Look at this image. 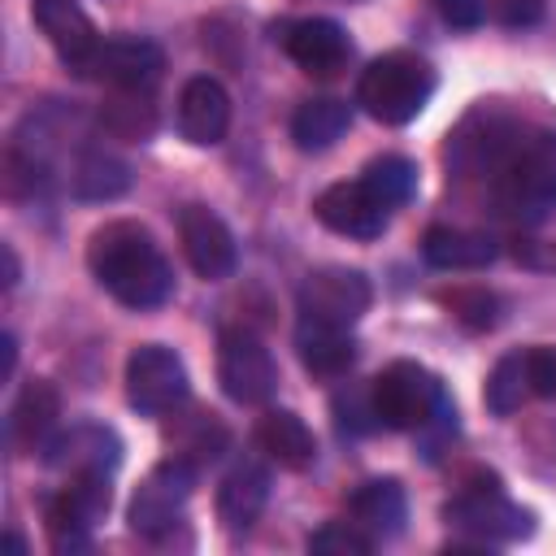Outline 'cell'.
<instances>
[{"mask_svg":"<svg viewBox=\"0 0 556 556\" xmlns=\"http://www.w3.org/2000/svg\"><path fill=\"white\" fill-rule=\"evenodd\" d=\"M443 400V382L417 361H395L369 382V404L387 430H426Z\"/></svg>","mask_w":556,"mask_h":556,"instance_id":"277c9868","label":"cell"},{"mask_svg":"<svg viewBox=\"0 0 556 556\" xmlns=\"http://www.w3.org/2000/svg\"><path fill=\"white\" fill-rule=\"evenodd\" d=\"M178 130L187 143H200V148H213L226 139L230 130V96L217 78L208 74H195L182 83L178 91Z\"/></svg>","mask_w":556,"mask_h":556,"instance_id":"2e32d148","label":"cell"},{"mask_svg":"<svg viewBox=\"0 0 556 556\" xmlns=\"http://www.w3.org/2000/svg\"><path fill=\"white\" fill-rule=\"evenodd\" d=\"M361 178H365L391 208H400V204L413 200V191H417V165H413L408 156H378V161L365 165Z\"/></svg>","mask_w":556,"mask_h":556,"instance_id":"4316f807","label":"cell"},{"mask_svg":"<svg viewBox=\"0 0 556 556\" xmlns=\"http://www.w3.org/2000/svg\"><path fill=\"white\" fill-rule=\"evenodd\" d=\"M526 369H530V391L543 400H556V348H530Z\"/></svg>","mask_w":556,"mask_h":556,"instance_id":"4dcf8cb0","label":"cell"},{"mask_svg":"<svg viewBox=\"0 0 556 556\" xmlns=\"http://www.w3.org/2000/svg\"><path fill=\"white\" fill-rule=\"evenodd\" d=\"M491 9H495V17L504 26H530V22L543 17L547 0H491Z\"/></svg>","mask_w":556,"mask_h":556,"instance_id":"836d02e7","label":"cell"},{"mask_svg":"<svg viewBox=\"0 0 556 556\" xmlns=\"http://www.w3.org/2000/svg\"><path fill=\"white\" fill-rule=\"evenodd\" d=\"M295 352L304 361L308 374L317 378H339L352 369L356 361V339L348 334V326H330V321H313V317H300L295 326Z\"/></svg>","mask_w":556,"mask_h":556,"instance_id":"ac0fdd59","label":"cell"},{"mask_svg":"<svg viewBox=\"0 0 556 556\" xmlns=\"http://www.w3.org/2000/svg\"><path fill=\"white\" fill-rule=\"evenodd\" d=\"M13 365H17V339H13V334H4V378L13 374Z\"/></svg>","mask_w":556,"mask_h":556,"instance_id":"d590c367","label":"cell"},{"mask_svg":"<svg viewBox=\"0 0 556 556\" xmlns=\"http://www.w3.org/2000/svg\"><path fill=\"white\" fill-rule=\"evenodd\" d=\"M130 187V165L104 148H87L70 169V191L78 200H117Z\"/></svg>","mask_w":556,"mask_h":556,"instance_id":"d4e9b609","label":"cell"},{"mask_svg":"<svg viewBox=\"0 0 556 556\" xmlns=\"http://www.w3.org/2000/svg\"><path fill=\"white\" fill-rule=\"evenodd\" d=\"M430 96H434V70L413 52H387L369 61L356 83V104L387 126L413 122Z\"/></svg>","mask_w":556,"mask_h":556,"instance_id":"3957f363","label":"cell"},{"mask_svg":"<svg viewBox=\"0 0 556 556\" xmlns=\"http://www.w3.org/2000/svg\"><path fill=\"white\" fill-rule=\"evenodd\" d=\"M513 256L530 269H543V274H556V239H517Z\"/></svg>","mask_w":556,"mask_h":556,"instance_id":"d6a6232c","label":"cell"},{"mask_svg":"<svg viewBox=\"0 0 556 556\" xmlns=\"http://www.w3.org/2000/svg\"><path fill=\"white\" fill-rule=\"evenodd\" d=\"M443 517H447L452 526L469 530L478 543H513V539H526V534L534 530L530 513L517 508L495 482H491V486H469V491H460V495L443 508Z\"/></svg>","mask_w":556,"mask_h":556,"instance_id":"30bf717a","label":"cell"},{"mask_svg":"<svg viewBox=\"0 0 556 556\" xmlns=\"http://www.w3.org/2000/svg\"><path fill=\"white\" fill-rule=\"evenodd\" d=\"M308 552H317V556H369L374 534H365L356 521H326L321 530L308 534Z\"/></svg>","mask_w":556,"mask_h":556,"instance_id":"f1b7e54d","label":"cell"},{"mask_svg":"<svg viewBox=\"0 0 556 556\" xmlns=\"http://www.w3.org/2000/svg\"><path fill=\"white\" fill-rule=\"evenodd\" d=\"M495 200L517 222H539L556 204V130H521L495 152Z\"/></svg>","mask_w":556,"mask_h":556,"instance_id":"7a4b0ae2","label":"cell"},{"mask_svg":"<svg viewBox=\"0 0 556 556\" xmlns=\"http://www.w3.org/2000/svg\"><path fill=\"white\" fill-rule=\"evenodd\" d=\"M126 400L143 417H165L187 400V365L165 343H143L126 361Z\"/></svg>","mask_w":556,"mask_h":556,"instance_id":"5b68a950","label":"cell"},{"mask_svg":"<svg viewBox=\"0 0 556 556\" xmlns=\"http://www.w3.org/2000/svg\"><path fill=\"white\" fill-rule=\"evenodd\" d=\"M348 126H352V109H348L343 100H330V96L304 100V104L291 113V139H295V148H304V152L330 148Z\"/></svg>","mask_w":556,"mask_h":556,"instance_id":"cb8c5ba5","label":"cell"},{"mask_svg":"<svg viewBox=\"0 0 556 556\" xmlns=\"http://www.w3.org/2000/svg\"><path fill=\"white\" fill-rule=\"evenodd\" d=\"M282 48H287V56H291L304 74H321V78L339 74V70L348 65V56H352L348 30H343L339 22H330V17H304V22H295V26L287 30Z\"/></svg>","mask_w":556,"mask_h":556,"instance_id":"e0dca14e","label":"cell"},{"mask_svg":"<svg viewBox=\"0 0 556 556\" xmlns=\"http://www.w3.org/2000/svg\"><path fill=\"white\" fill-rule=\"evenodd\" d=\"M495 239L478 230H456V226H430L421 239V256L434 269H482L495 261Z\"/></svg>","mask_w":556,"mask_h":556,"instance_id":"7402d4cb","label":"cell"},{"mask_svg":"<svg viewBox=\"0 0 556 556\" xmlns=\"http://www.w3.org/2000/svg\"><path fill=\"white\" fill-rule=\"evenodd\" d=\"M56 417H61L56 387L43 382V378H30V382L17 391L13 408H9V439H13V447H35V443H43L48 430L56 426Z\"/></svg>","mask_w":556,"mask_h":556,"instance_id":"603a6c76","label":"cell"},{"mask_svg":"<svg viewBox=\"0 0 556 556\" xmlns=\"http://www.w3.org/2000/svg\"><path fill=\"white\" fill-rule=\"evenodd\" d=\"M109 473H70V482L48 500L43 521L56 547H83L91 526L109 513Z\"/></svg>","mask_w":556,"mask_h":556,"instance_id":"9c48e42d","label":"cell"},{"mask_svg":"<svg viewBox=\"0 0 556 556\" xmlns=\"http://www.w3.org/2000/svg\"><path fill=\"white\" fill-rule=\"evenodd\" d=\"M434 9L447 26H460V30H473L486 17V0H434Z\"/></svg>","mask_w":556,"mask_h":556,"instance_id":"1f68e13d","label":"cell"},{"mask_svg":"<svg viewBox=\"0 0 556 556\" xmlns=\"http://www.w3.org/2000/svg\"><path fill=\"white\" fill-rule=\"evenodd\" d=\"M374 300V287L361 269H343V265H326V269H313L304 282H300V317H313V321H330V326H356L361 313L369 308Z\"/></svg>","mask_w":556,"mask_h":556,"instance_id":"52a82bcc","label":"cell"},{"mask_svg":"<svg viewBox=\"0 0 556 556\" xmlns=\"http://www.w3.org/2000/svg\"><path fill=\"white\" fill-rule=\"evenodd\" d=\"M256 443H261V452H265L269 460H278L282 469H304V465H313V456H317L313 430H308L295 413H287V408H269V413L256 421Z\"/></svg>","mask_w":556,"mask_h":556,"instance_id":"44dd1931","label":"cell"},{"mask_svg":"<svg viewBox=\"0 0 556 556\" xmlns=\"http://www.w3.org/2000/svg\"><path fill=\"white\" fill-rule=\"evenodd\" d=\"M100 122L109 135H122V139H143L152 135L156 126V113L143 96H113L104 109H100Z\"/></svg>","mask_w":556,"mask_h":556,"instance_id":"83f0119b","label":"cell"},{"mask_svg":"<svg viewBox=\"0 0 556 556\" xmlns=\"http://www.w3.org/2000/svg\"><path fill=\"white\" fill-rule=\"evenodd\" d=\"M30 17L70 70H83L87 56L100 48V30L78 0H30Z\"/></svg>","mask_w":556,"mask_h":556,"instance_id":"9a60e30c","label":"cell"},{"mask_svg":"<svg viewBox=\"0 0 556 556\" xmlns=\"http://www.w3.org/2000/svg\"><path fill=\"white\" fill-rule=\"evenodd\" d=\"M526 395H534V391H530L526 352H508V356H504V361L491 369L482 400H486V408H491L495 417H513V413L526 404Z\"/></svg>","mask_w":556,"mask_h":556,"instance_id":"484cf974","label":"cell"},{"mask_svg":"<svg viewBox=\"0 0 556 556\" xmlns=\"http://www.w3.org/2000/svg\"><path fill=\"white\" fill-rule=\"evenodd\" d=\"M443 300L452 304V313H456L465 326H473V330L495 326V295H486V291H452V295H443Z\"/></svg>","mask_w":556,"mask_h":556,"instance_id":"f546056e","label":"cell"},{"mask_svg":"<svg viewBox=\"0 0 556 556\" xmlns=\"http://www.w3.org/2000/svg\"><path fill=\"white\" fill-rule=\"evenodd\" d=\"M348 513H352V521H356L365 534L391 539V534L404 530L408 500H404V486H400L395 478H374V482H365V486L352 491Z\"/></svg>","mask_w":556,"mask_h":556,"instance_id":"d6986e66","label":"cell"},{"mask_svg":"<svg viewBox=\"0 0 556 556\" xmlns=\"http://www.w3.org/2000/svg\"><path fill=\"white\" fill-rule=\"evenodd\" d=\"M87 265L96 282L126 308H156L174 291V269L152 235L135 222H109L87 243Z\"/></svg>","mask_w":556,"mask_h":556,"instance_id":"6da1fadb","label":"cell"},{"mask_svg":"<svg viewBox=\"0 0 556 556\" xmlns=\"http://www.w3.org/2000/svg\"><path fill=\"white\" fill-rule=\"evenodd\" d=\"M217 382L235 404H265L278 387V365L256 334L226 330L217 348Z\"/></svg>","mask_w":556,"mask_h":556,"instance_id":"ba28073f","label":"cell"},{"mask_svg":"<svg viewBox=\"0 0 556 556\" xmlns=\"http://www.w3.org/2000/svg\"><path fill=\"white\" fill-rule=\"evenodd\" d=\"M122 460V443L109 426H70L43 443V465L56 473H113Z\"/></svg>","mask_w":556,"mask_h":556,"instance_id":"5bb4252c","label":"cell"},{"mask_svg":"<svg viewBox=\"0 0 556 556\" xmlns=\"http://www.w3.org/2000/svg\"><path fill=\"white\" fill-rule=\"evenodd\" d=\"M161 70H165V52L152 39L113 35V39H100V48L87 56V65L78 74L109 83L117 91H148L161 78Z\"/></svg>","mask_w":556,"mask_h":556,"instance_id":"8fae6325","label":"cell"},{"mask_svg":"<svg viewBox=\"0 0 556 556\" xmlns=\"http://www.w3.org/2000/svg\"><path fill=\"white\" fill-rule=\"evenodd\" d=\"M178 239H182V256L187 265L200 274V278H226L235 265H239V248H235V235L230 226L204 208V204H187L178 213Z\"/></svg>","mask_w":556,"mask_h":556,"instance_id":"4fadbf2b","label":"cell"},{"mask_svg":"<svg viewBox=\"0 0 556 556\" xmlns=\"http://www.w3.org/2000/svg\"><path fill=\"white\" fill-rule=\"evenodd\" d=\"M0 256H4V287H17V274H22V269H17V256H13V248L4 243V248H0Z\"/></svg>","mask_w":556,"mask_h":556,"instance_id":"e575fe53","label":"cell"},{"mask_svg":"<svg viewBox=\"0 0 556 556\" xmlns=\"http://www.w3.org/2000/svg\"><path fill=\"white\" fill-rule=\"evenodd\" d=\"M191 486H195V465L191 460L169 456V460L152 465L143 473V482L135 486V495H130V530L143 534V539L165 534L182 517V504L191 500Z\"/></svg>","mask_w":556,"mask_h":556,"instance_id":"8992f818","label":"cell"},{"mask_svg":"<svg viewBox=\"0 0 556 556\" xmlns=\"http://www.w3.org/2000/svg\"><path fill=\"white\" fill-rule=\"evenodd\" d=\"M265 500H269V469H261V465H235L226 478H222V486H217V517H222V526L226 530H248L256 517H261V508H265Z\"/></svg>","mask_w":556,"mask_h":556,"instance_id":"ffe728a7","label":"cell"},{"mask_svg":"<svg viewBox=\"0 0 556 556\" xmlns=\"http://www.w3.org/2000/svg\"><path fill=\"white\" fill-rule=\"evenodd\" d=\"M313 213H317V222H321L326 230L348 235V239H378V235L387 230V222H391V204H387L365 178L326 187V191L313 200Z\"/></svg>","mask_w":556,"mask_h":556,"instance_id":"7c38bea8","label":"cell"}]
</instances>
